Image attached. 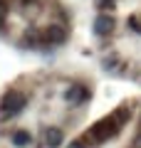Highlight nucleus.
I'll return each mask as SVG.
<instances>
[{
    "label": "nucleus",
    "instance_id": "f257e3e1",
    "mask_svg": "<svg viewBox=\"0 0 141 148\" xmlns=\"http://www.w3.org/2000/svg\"><path fill=\"white\" fill-rule=\"evenodd\" d=\"M126 121H129V111L121 109V111H116V114H111V116H106V119H102V121L94 123V126L89 128V138H92L94 143H104V141H109V138H114Z\"/></svg>",
    "mask_w": 141,
    "mask_h": 148
},
{
    "label": "nucleus",
    "instance_id": "f03ea898",
    "mask_svg": "<svg viewBox=\"0 0 141 148\" xmlns=\"http://www.w3.org/2000/svg\"><path fill=\"white\" fill-rule=\"evenodd\" d=\"M27 104V96L22 91H5L3 99H0V116L3 119H12L17 116Z\"/></svg>",
    "mask_w": 141,
    "mask_h": 148
},
{
    "label": "nucleus",
    "instance_id": "7ed1b4c3",
    "mask_svg": "<svg viewBox=\"0 0 141 148\" xmlns=\"http://www.w3.org/2000/svg\"><path fill=\"white\" fill-rule=\"evenodd\" d=\"M64 40H67V32H64V27H57V25H50L47 30L40 32V37H37V42H40V45H47V47L62 45Z\"/></svg>",
    "mask_w": 141,
    "mask_h": 148
},
{
    "label": "nucleus",
    "instance_id": "20e7f679",
    "mask_svg": "<svg viewBox=\"0 0 141 148\" xmlns=\"http://www.w3.org/2000/svg\"><path fill=\"white\" fill-rule=\"evenodd\" d=\"M114 27H116V22H114V17L111 15H106V12H102V15H97V20H94V32L97 35H111L114 32Z\"/></svg>",
    "mask_w": 141,
    "mask_h": 148
},
{
    "label": "nucleus",
    "instance_id": "39448f33",
    "mask_svg": "<svg viewBox=\"0 0 141 148\" xmlns=\"http://www.w3.org/2000/svg\"><path fill=\"white\" fill-rule=\"evenodd\" d=\"M64 96H67L69 104H82V101L89 99V91H87V86H82V84H72Z\"/></svg>",
    "mask_w": 141,
    "mask_h": 148
},
{
    "label": "nucleus",
    "instance_id": "423d86ee",
    "mask_svg": "<svg viewBox=\"0 0 141 148\" xmlns=\"http://www.w3.org/2000/svg\"><path fill=\"white\" fill-rule=\"evenodd\" d=\"M42 136H45V146H47V148L62 146V138H64L59 128H45V133H42Z\"/></svg>",
    "mask_w": 141,
    "mask_h": 148
},
{
    "label": "nucleus",
    "instance_id": "0eeeda50",
    "mask_svg": "<svg viewBox=\"0 0 141 148\" xmlns=\"http://www.w3.org/2000/svg\"><path fill=\"white\" fill-rule=\"evenodd\" d=\"M12 143H15V146H27V143H30V133L17 131L15 136H12Z\"/></svg>",
    "mask_w": 141,
    "mask_h": 148
},
{
    "label": "nucleus",
    "instance_id": "6e6552de",
    "mask_svg": "<svg viewBox=\"0 0 141 148\" xmlns=\"http://www.w3.org/2000/svg\"><path fill=\"white\" fill-rule=\"evenodd\" d=\"M5 15H8V3H5V0H0V25L5 22Z\"/></svg>",
    "mask_w": 141,
    "mask_h": 148
},
{
    "label": "nucleus",
    "instance_id": "1a4fd4ad",
    "mask_svg": "<svg viewBox=\"0 0 141 148\" xmlns=\"http://www.w3.org/2000/svg\"><path fill=\"white\" fill-rule=\"evenodd\" d=\"M131 148H141V131L134 136V141H131Z\"/></svg>",
    "mask_w": 141,
    "mask_h": 148
},
{
    "label": "nucleus",
    "instance_id": "9d476101",
    "mask_svg": "<svg viewBox=\"0 0 141 148\" xmlns=\"http://www.w3.org/2000/svg\"><path fill=\"white\" fill-rule=\"evenodd\" d=\"M97 5H99V8H111V5H114V0H97Z\"/></svg>",
    "mask_w": 141,
    "mask_h": 148
},
{
    "label": "nucleus",
    "instance_id": "9b49d317",
    "mask_svg": "<svg viewBox=\"0 0 141 148\" xmlns=\"http://www.w3.org/2000/svg\"><path fill=\"white\" fill-rule=\"evenodd\" d=\"M67 148H84V143H82V141H74V143H69Z\"/></svg>",
    "mask_w": 141,
    "mask_h": 148
},
{
    "label": "nucleus",
    "instance_id": "f8f14e48",
    "mask_svg": "<svg viewBox=\"0 0 141 148\" xmlns=\"http://www.w3.org/2000/svg\"><path fill=\"white\" fill-rule=\"evenodd\" d=\"M25 3H30V0H25Z\"/></svg>",
    "mask_w": 141,
    "mask_h": 148
}]
</instances>
